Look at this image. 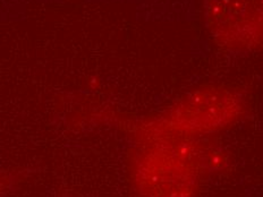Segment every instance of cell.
Segmentation results:
<instances>
[{"instance_id": "3957f363", "label": "cell", "mask_w": 263, "mask_h": 197, "mask_svg": "<svg viewBox=\"0 0 263 197\" xmlns=\"http://www.w3.org/2000/svg\"><path fill=\"white\" fill-rule=\"evenodd\" d=\"M10 183H12V180H10L7 174L0 173V197H3L9 189Z\"/></svg>"}, {"instance_id": "6da1fadb", "label": "cell", "mask_w": 263, "mask_h": 197, "mask_svg": "<svg viewBox=\"0 0 263 197\" xmlns=\"http://www.w3.org/2000/svg\"><path fill=\"white\" fill-rule=\"evenodd\" d=\"M244 101L236 91L206 86L190 93L149 122L168 133L187 136L227 127L243 112Z\"/></svg>"}, {"instance_id": "7a4b0ae2", "label": "cell", "mask_w": 263, "mask_h": 197, "mask_svg": "<svg viewBox=\"0 0 263 197\" xmlns=\"http://www.w3.org/2000/svg\"><path fill=\"white\" fill-rule=\"evenodd\" d=\"M204 9L218 45L234 52L263 47V0H204Z\"/></svg>"}]
</instances>
